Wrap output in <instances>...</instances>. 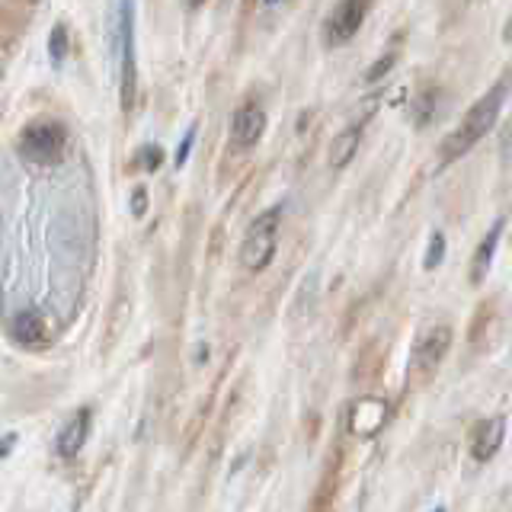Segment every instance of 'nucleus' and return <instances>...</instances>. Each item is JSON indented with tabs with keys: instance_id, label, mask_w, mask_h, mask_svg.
<instances>
[{
	"instance_id": "1",
	"label": "nucleus",
	"mask_w": 512,
	"mask_h": 512,
	"mask_svg": "<svg viewBox=\"0 0 512 512\" xmlns=\"http://www.w3.org/2000/svg\"><path fill=\"white\" fill-rule=\"evenodd\" d=\"M509 87H512V71H506L484 96H477L474 106H471L468 112H464V119H461V122L452 128V132L445 135V141L439 144V164H442V167H448V164H455V160H461L480 138H487V135L493 132L496 122H500V112H503V106H506Z\"/></svg>"
},
{
	"instance_id": "2",
	"label": "nucleus",
	"mask_w": 512,
	"mask_h": 512,
	"mask_svg": "<svg viewBox=\"0 0 512 512\" xmlns=\"http://www.w3.org/2000/svg\"><path fill=\"white\" fill-rule=\"evenodd\" d=\"M16 154L32 167H55L68 154V128L55 119L29 122L20 135H16Z\"/></svg>"
},
{
	"instance_id": "3",
	"label": "nucleus",
	"mask_w": 512,
	"mask_h": 512,
	"mask_svg": "<svg viewBox=\"0 0 512 512\" xmlns=\"http://www.w3.org/2000/svg\"><path fill=\"white\" fill-rule=\"evenodd\" d=\"M279 234H282V205H272L250 221L244 240H240V266L247 272H263L272 263V256H276Z\"/></svg>"
},
{
	"instance_id": "4",
	"label": "nucleus",
	"mask_w": 512,
	"mask_h": 512,
	"mask_svg": "<svg viewBox=\"0 0 512 512\" xmlns=\"http://www.w3.org/2000/svg\"><path fill=\"white\" fill-rule=\"evenodd\" d=\"M116 58H119V100L122 112L135 109L138 61H135V0H119L116 16Z\"/></svg>"
},
{
	"instance_id": "5",
	"label": "nucleus",
	"mask_w": 512,
	"mask_h": 512,
	"mask_svg": "<svg viewBox=\"0 0 512 512\" xmlns=\"http://www.w3.org/2000/svg\"><path fill=\"white\" fill-rule=\"evenodd\" d=\"M375 0H340L320 23V42L327 48H343L359 36V29L368 20V10H372Z\"/></svg>"
},
{
	"instance_id": "6",
	"label": "nucleus",
	"mask_w": 512,
	"mask_h": 512,
	"mask_svg": "<svg viewBox=\"0 0 512 512\" xmlns=\"http://www.w3.org/2000/svg\"><path fill=\"white\" fill-rule=\"evenodd\" d=\"M448 349H452V327H448V324H432V327H426L413 340L410 365L416 368V372H429V368H436L445 359Z\"/></svg>"
},
{
	"instance_id": "7",
	"label": "nucleus",
	"mask_w": 512,
	"mask_h": 512,
	"mask_svg": "<svg viewBox=\"0 0 512 512\" xmlns=\"http://www.w3.org/2000/svg\"><path fill=\"white\" fill-rule=\"evenodd\" d=\"M266 109L260 103H244L234 109L231 116V148L234 151H250L260 144V138L266 135Z\"/></svg>"
},
{
	"instance_id": "8",
	"label": "nucleus",
	"mask_w": 512,
	"mask_h": 512,
	"mask_svg": "<svg viewBox=\"0 0 512 512\" xmlns=\"http://www.w3.org/2000/svg\"><path fill=\"white\" fill-rule=\"evenodd\" d=\"M506 439V416H490V420H480L471 432V458L477 464H487Z\"/></svg>"
},
{
	"instance_id": "9",
	"label": "nucleus",
	"mask_w": 512,
	"mask_h": 512,
	"mask_svg": "<svg viewBox=\"0 0 512 512\" xmlns=\"http://www.w3.org/2000/svg\"><path fill=\"white\" fill-rule=\"evenodd\" d=\"M368 116L372 112H365L362 119H356V122H349L343 132H336L333 135V141H330V167H336V170H343L352 157L359 154V144H362V135H365V122H368Z\"/></svg>"
},
{
	"instance_id": "10",
	"label": "nucleus",
	"mask_w": 512,
	"mask_h": 512,
	"mask_svg": "<svg viewBox=\"0 0 512 512\" xmlns=\"http://www.w3.org/2000/svg\"><path fill=\"white\" fill-rule=\"evenodd\" d=\"M90 426H93V413L84 407V410H77L68 423H64V429L58 432V442H55V452L61 458H74L80 448L87 445L90 439Z\"/></svg>"
},
{
	"instance_id": "11",
	"label": "nucleus",
	"mask_w": 512,
	"mask_h": 512,
	"mask_svg": "<svg viewBox=\"0 0 512 512\" xmlns=\"http://www.w3.org/2000/svg\"><path fill=\"white\" fill-rule=\"evenodd\" d=\"M503 228H506V218H496L490 224V231L487 237L480 240L477 250H474V260H471V282L480 285L487 279V272L493 266V256H496V247H500V240H503Z\"/></svg>"
},
{
	"instance_id": "12",
	"label": "nucleus",
	"mask_w": 512,
	"mask_h": 512,
	"mask_svg": "<svg viewBox=\"0 0 512 512\" xmlns=\"http://www.w3.org/2000/svg\"><path fill=\"white\" fill-rule=\"evenodd\" d=\"M10 333H13V340H20V343H39L45 340V324L39 314L23 311L10 320Z\"/></svg>"
},
{
	"instance_id": "13",
	"label": "nucleus",
	"mask_w": 512,
	"mask_h": 512,
	"mask_svg": "<svg viewBox=\"0 0 512 512\" xmlns=\"http://www.w3.org/2000/svg\"><path fill=\"white\" fill-rule=\"evenodd\" d=\"M68 52H71V32L64 23H55L52 32H48V61H52V68H61Z\"/></svg>"
},
{
	"instance_id": "14",
	"label": "nucleus",
	"mask_w": 512,
	"mask_h": 512,
	"mask_svg": "<svg viewBox=\"0 0 512 512\" xmlns=\"http://www.w3.org/2000/svg\"><path fill=\"white\" fill-rule=\"evenodd\" d=\"M445 234L442 231H436L429 237V247H426V256H423V269H436V266H442V260H445Z\"/></svg>"
},
{
	"instance_id": "15",
	"label": "nucleus",
	"mask_w": 512,
	"mask_h": 512,
	"mask_svg": "<svg viewBox=\"0 0 512 512\" xmlns=\"http://www.w3.org/2000/svg\"><path fill=\"white\" fill-rule=\"evenodd\" d=\"M397 58H400V52H397V48H391L388 55H381V58H378V61L372 64V68L365 71V80H368V84H378L381 77H388V74H391V68H394V64H397Z\"/></svg>"
},
{
	"instance_id": "16",
	"label": "nucleus",
	"mask_w": 512,
	"mask_h": 512,
	"mask_svg": "<svg viewBox=\"0 0 512 512\" xmlns=\"http://www.w3.org/2000/svg\"><path fill=\"white\" fill-rule=\"evenodd\" d=\"M138 164H141V170H157L160 164H164V148L160 144H144V148L138 151Z\"/></svg>"
},
{
	"instance_id": "17",
	"label": "nucleus",
	"mask_w": 512,
	"mask_h": 512,
	"mask_svg": "<svg viewBox=\"0 0 512 512\" xmlns=\"http://www.w3.org/2000/svg\"><path fill=\"white\" fill-rule=\"evenodd\" d=\"M192 144H196V125H189V128H186V135H183V141H180V148H176V154H173V164H176V167H186V160H189V154H192Z\"/></svg>"
},
{
	"instance_id": "18",
	"label": "nucleus",
	"mask_w": 512,
	"mask_h": 512,
	"mask_svg": "<svg viewBox=\"0 0 512 512\" xmlns=\"http://www.w3.org/2000/svg\"><path fill=\"white\" fill-rule=\"evenodd\" d=\"M132 208H135V215H144V189H135V196H132Z\"/></svg>"
},
{
	"instance_id": "19",
	"label": "nucleus",
	"mask_w": 512,
	"mask_h": 512,
	"mask_svg": "<svg viewBox=\"0 0 512 512\" xmlns=\"http://www.w3.org/2000/svg\"><path fill=\"white\" fill-rule=\"evenodd\" d=\"M202 4H205V0H183V7H186V10H199Z\"/></svg>"
},
{
	"instance_id": "20",
	"label": "nucleus",
	"mask_w": 512,
	"mask_h": 512,
	"mask_svg": "<svg viewBox=\"0 0 512 512\" xmlns=\"http://www.w3.org/2000/svg\"><path fill=\"white\" fill-rule=\"evenodd\" d=\"M13 442H16V436H13V432H10V436L4 439V458L10 455V448H13Z\"/></svg>"
},
{
	"instance_id": "21",
	"label": "nucleus",
	"mask_w": 512,
	"mask_h": 512,
	"mask_svg": "<svg viewBox=\"0 0 512 512\" xmlns=\"http://www.w3.org/2000/svg\"><path fill=\"white\" fill-rule=\"evenodd\" d=\"M503 39H506V42H509V45H512V20H509V23H506V32H503Z\"/></svg>"
},
{
	"instance_id": "22",
	"label": "nucleus",
	"mask_w": 512,
	"mask_h": 512,
	"mask_svg": "<svg viewBox=\"0 0 512 512\" xmlns=\"http://www.w3.org/2000/svg\"><path fill=\"white\" fill-rule=\"evenodd\" d=\"M263 4H266V7H272V4H279V0H263Z\"/></svg>"
},
{
	"instance_id": "23",
	"label": "nucleus",
	"mask_w": 512,
	"mask_h": 512,
	"mask_svg": "<svg viewBox=\"0 0 512 512\" xmlns=\"http://www.w3.org/2000/svg\"><path fill=\"white\" fill-rule=\"evenodd\" d=\"M432 512H445V506H439V509H432Z\"/></svg>"
},
{
	"instance_id": "24",
	"label": "nucleus",
	"mask_w": 512,
	"mask_h": 512,
	"mask_svg": "<svg viewBox=\"0 0 512 512\" xmlns=\"http://www.w3.org/2000/svg\"><path fill=\"white\" fill-rule=\"evenodd\" d=\"M32 4H39V0H32Z\"/></svg>"
}]
</instances>
